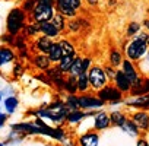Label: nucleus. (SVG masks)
Listing matches in <instances>:
<instances>
[{
	"label": "nucleus",
	"mask_w": 149,
	"mask_h": 146,
	"mask_svg": "<svg viewBox=\"0 0 149 146\" xmlns=\"http://www.w3.org/2000/svg\"><path fill=\"white\" fill-rule=\"evenodd\" d=\"M104 72H105V75H107V78H108V79H114L117 69H114L113 66H107V67L104 69Z\"/></svg>",
	"instance_id": "37"
},
{
	"label": "nucleus",
	"mask_w": 149,
	"mask_h": 146,
	"mask_svg": "<svg viewBox=\"0 0 149 146\" xmlns=\"http://www.w3.org/2000/svg\"><path fill=\"white\" fill-rule=\"evenodd\" d=\"M130 92L136 97H142V95H148L149 94V79L146 78H139L130 88Z\"/></svg>",
	"instance_id": "7"
},
{
	"label": "nucleus",
	"mask_w": 149,
	"mask_h": 146,
	"mask_svg": "<svg viewBox=\"0 0 149 146\" xmlns=\"http://www.w3.org/2000/svg\"><path fill=\"white\" fill-rule=\"evenodd\" d=\"M56 13L54 6H47V5H37L35 9L28 13V18L31 22H47L51 21V18Z\"/></svg>",
	"instance_id": "4"
},
{
	"label": "nucleus",
	"mask_w": 149,
	"mask_h": 146,
	"mask_svg": "<svg viewBox=\"0 0 149 146\" xmlns=\"http://www.w3.org/2000/svg\"><path fill=\"white\" fill-rule=\"evenodd\" d=\"M47 56H48L50 61L54 63V64H57L61 60L63 53H61V47H60V42L58 41H53V44L50 45V48L47 51Z\"/></svg>",
	"instance_id": "12"
},
{
	"label": "nucleus",
	"mask_w": 149,
	"mask_h": 146,
	"mask_svg": "<svg viewBox=\"0 0 149 146\" xmlns=\"http://www.w3.org/2000/svg\"><path fill=\"white\" fill-rule=\"evenodd\" d=\"M32 64L41 72H45L47 69L51 67V61H50L48 56L44 53H38V54L32 56Z\"/></svg>",
	"instance_id": "9"
},
{
	"label": "nucleus",
	"mask_w": 149,
	"mask_h": 146,
	"mask_svg": "<svg viewBox=\"0 0 149 146\" xmlns=\"http://www.w3.org/2000/svg\"><path fill=\"white\" fill-rule=\"evenodd\" d=\"M91 58L89 57H82V73H88L89 67H91Z\"/></svg>",
	"instance_id": "36"
},
{
	"label": "nucleus",
	"mask_w": 149,
	"mask_h": 146,
	"mask_svg": "<svg viewBox=\"0 0 149 146\" xmlns=\"http://www.w3.org/2000/svg\"><path fill=\"white\" fill-rule=\"evenodd\" d=\"M121 70H123L124 75L129 78V81L132 82V85L139 79V75H137V72H136V69H134L132 60H129V58L123 60V63H121Z\"/></svg>",
	"instance_id": "10"
},
{
	"label": "nucleus",
	"mask_w": 149,
	"mask_h": 146,
	"mask_svg": "<svg viewBox=\"0 0 149 146\" xmlns=\"http://www.w3.org/2000/svg\"><path fill=\"white\" fill-rule=\"evenodd\" d=\"M85 2H86L89 6H94V5H97V3H98V0H85Z\"/></svg>",
	"instance_id": "42"
},
{
	"label": "nucleus",
	"mask_w": 149,
	"mask_h": 146,
	"mask_svg": "<svg viewBox=\"0 0 149 146\" xmlns=\"http://www.w3.org/2000/svg\"><path fill=\"white\" fill-rule=\"evenodd\" d=\"M8 120V115L6 114H3V113H0V127H2L3 124H5V121Z\"/></svg>",
	"instance_id": "40"
},
{
	"label": "nucleus",
	"mask_w": 149,
	"mask_h": 146,
	"mask_svg": "<svg viewBox=\"0 0 149 146\" xmlns=\"http://www.w3.org/2000/svg\"><path fill=\"white\" fill-rule=\"evenodd\" d=\"M86 115H89V114H86V113H84V111H81V110H73V111H69V113H67L66 120H67L69 123H78V121H81L82 118H85Z\"/></svg>",
	"instance_id": "23"
},
{
	"label": "nucleus",
	"mask_w": 149,
	"mask_h": 146,
	"mask_svg": "<svg viewBox=\"0 0 149 146\" xmlns=\"http://www.w3.org/2000/svg\"><path fill=\"white\" fill-rule=\"evenodd\" d=\"M22 73H24V67H22V64H16L15 69H13V76H21Z\"/></svg>",
	"instance_id": "38"
},
{
	"label": "nucleus",
	"mask_w": 149,
	"mask_h": 146,
	"mask_svg": "<svg viewBox=\"0 0 149 146\" xmlns=\"http://www.w3.org/2000/svg\"><path fill=\"white\" fill-rule=\"evenodd\" d=\"M70 146H72V145H70Z\"/></svg>",
	"instance_id": "49"
},
{
	"label": "nucleus",
	"mask_w": 149,
	"mask_h": 146,
	"mask_svg": "<svg viewBox=\"0 0 149 146\" xmlns=\"http://www.w3.org/2000/svg\"><path fill=\"white\" fill-rule=\"evenodd\" d=\"M98 134L95 131H86L79 137V145L81 146H98Z\"/></svg>",
	"instance_id": "14"
},
{
	"label": "nucleus",
	"mask_w": 149,
	"mask_h": 146,
	"mask_svg": "<svg viewBox=\"0 0 149 146\" xmlns=\"http://www.w3.org/2000/svg\"><path fill=\"white\" fill-rule=\"evenodd\" d=\"M82 73V57H74V61L72 63V66H70V70H69V73L67 75H70V76H79Z\"/></svg>",
	"instance_id": "21"
},
{
	"label": "nucleus",
	"mask_w": 149,
	"mask_h": 146,
	"mask_svg": "<svg viewBox=\"0 0 149 146\" xmlns=\"http://www.w3.org/2000/svg\"><path fill=\"white\" fill-rule=\"evenodd\" d=\"M13 45L18 48V50H26V40L25 37H18L13 42Z\"/></svg>",
	"instance_id": "35"
},
{
	"label": "nucleus",
	"mask_w": 149,
	"mask_h": 146,
	"mask_svg": "<svg viewBox=\"0 0 149 146\" xmlns=\"http://www.w3.org/2000/svg\"><path fill=\"white\" fill-rule=\"evenodd\" d=\"M63 89L66 92H69L70 95H74L78 92V83H76V78L74 76H70L67 79H64V85H63Z\"/></svg>",
	"instance_id": "20"
},
{
	"label": "nucleus",
	"mask_w": 149,
	"mask_h": 146,
	"mask_svg": "<svg viewBox=\"0 0 149 146\" xmlns=\"http://www.w3.org/2000/svg\"><path fill=\"white\" fill-rule=\"evenodd\" d=\"M78 99H79V108H85V110H97L105 104L98 97H91V95H82L78 97Z\"/></svg>",
	"instance_id": "6"
},
{
	"label": "nucleus",
	"mask_w": 149,
	"mask_h": 146,
	"mask_svg": "<svg viewBox=\"0 0 149 146\" xmlns=\"http://www.w3.org/2000/svg\"><path fill=\"white\" fill-rule=\"evenodd\" d=\"M121 63H123V54H121L118 50L113 48V50L110 51V66L118 67V66H121Z\"/></svg>",
	"instance_id": "27"
},
{
	"label": "nucleus",
	"mask_w": 149,
	"mask_h": 146,
	"mask_svg": "<svg viewBox=\"0 0 149 146\" xmlns=\"http://www.w3.org/2000/svg\"><path fill=\"white\" fill-rule=\"evenodd\" d=\"M25 35L26 37H35L37 34H40V25L38 22H29L25 25Z\"/></svg>",
	"instance_id": "28"
},
{
	"label": "nucleus",
	"mask_w": 149,
	"mask_h": 146,
	"mask_svg": "<svg viewBox=\"0 0 149 146\" xmlns=\"http://www.w3.org/2000/svg\"><path fill=\"white\" fill-rule=\"evenodd\" d=\"M148 40H149V34L137 32L134 35V38L126 45V57L129 60H132V61L140 60L145 56V53L148 51V48H149Z\"/></svg>",
	"instance_id": "1"
},
{
	"label": "nucleus",
	"mask_w": 149,
	"mask_h": 146,
	"mask_svg": "<svg viewBox=\"0 0 149 146\" xmlns=\"http://www.w3.org/2000/svg\"><path fill=\"white\" fill-rule=\"evenodd\" d=\"M137 146H149V145H148V142H146V140L140 139V140H137Z\"/></svg>",
	"instance_id": "41"
},
{
	"label": "nucleus",
	"mask_w": 149,
	"mask_h": 146,
	"mask_svg": "<svg viewBox=\"0 0 149 146\" xmlns=\"http://www.w3.org/2000/svg\"><path fill=\"white\" fill-rule=\"evenodd\" d=\"M16 58V54L12 48L9 47H0V67L13 61Z\"/></svg>",
	"instance_id": "15"
},
{
	"label": "nucleus",
	"mask_w": 149,
	"mask_h": 146,
	"mask_svg": "<svg viewBox=\"0 0 149 146\" xmlns=\"http://www.w3.org/2000/svg\"><path fill=\"white\" fill-rule=\"evenodd\" d=\"M38 25H40V34H42V35H45V37H48L51 40H54V38H57L60 35V32L57 31V28L50 21H47V22H38Z\"/></svg>",
	"instance_id": "11"
},
{
	"label": "nucleus",
	"mask_w": 149,
	"mask_h": 146,
	"mask_svg": "<svg viewBox=\"0 0 149 146\" xmlns=\"http://www.w3.org/2000/svg\"><path fill=\"white\" fill-rule=\"evenodd\" d=\"M74 57H76V54H72V56H63V57H61V60L57 63L58 69H60L63 73H69L70 66H72V63L74 61Z\"/></svg>",
	"instance_id": "19"
},
{
	"label": "nucleus",
	"mask_w": 149,
	"mask_h": 146,
	"mask_svg": "<svg viewBox=\"0 0 149 146\" xmlns=\"http://www.w3.org/2000/svg\"><path fill=\"white\" fill-rule=\"evenodd\" d=\"M66 107L73 111V110H79V99L78 97H74V95H69L67 99H66Z\"/></svg>",
	"instance_id": "31"
},
{
	"label": "nucleus",
	"mask_w": 149,
	"mask_h": 146,
	"mask_svg": "<svg viewBox=\"0 0 149 146\" xmlns=\"http://www.w3.org/2000/svg\"><path fill=\"white\" fill-rule=\"evenodd\" d=\"M18 99L15 98V97H9L6 101H5V107H6V111L9 113V114H12L16 108H18Z\"/></svg>",
	"instance_id": "30"
},
{
	"label": "nucleus",
	"mask_w": 149,
	"mask_h": 146,
	"mask_svg": "<svg viewBox=\"0 0 149 146\" xmlns=\"http://www.w3.org/2000/svg\"><path fill=\"white\" fill-rule=\"evenodd\" d=\"M137 129H142V130H148L149 129V115L146 113H136L133 115V120H132Z\"/></svg>",
	"instance_id": "17"
},
{
	"label": "nucleus",
	"mask_w": 149,
	"mask_h": 146,
	"mask_svg": "<svg viewBox=\"0 0 149 146\" xmlns=\"http://www.w3.org/2000/svg\"><path fill=\"white\" fill-rule=\"evenodd\" d=\"M114 83H116V86H117L121 92H127V91H130V88H132V82L129 81V78L123 73V70H117V72H116Z\"/></svg>",
	"instance_id": "8"
},
{
	"label": "nucleus",
	"mask_w": 149,
	"mask_h": 146,
	"mask_svg": "<svg viewBox=\"0 0 149 146\" xmlns=\"http://www.w3.org/2000/svg\"><path fill=\"white\" fill-rule=\"evenodd\" d=\"M124 131H127L129 134H132V136H134V134H137V127H136V124L133 123V121H130V120H126L121 126H120Z\"/></svg>",
	"instance_id": "29"
},
{
	"label": "nucleus",
	"mask_w": 149,
	"mask_h": 146,
	"mask_svg": "<svg viewBox=\"0 0 149 146\" xmlns=\"http://www.w3.org/2000/svg\"><path fill=\"white\" fill-rule=\"evenodd\" d=\"M143 26H145L146 31L149 32V19H145V21H143Z\"/></svg>",
	"instance_id": "43"
},
{
	"label": "nucleus",
	"mask_w": 149,
	"mask_h": 146,
	"mask_svg": "<svg viewBox=\"0 0 149 146\" xmlns=\"http://www.w3.org/2000/svg\"><path fill=\"white\" fill-rule=\"evenodd\" d=\"M56 28H57V31L61 34L64 29H66V26H67V22H66V18L63 16V15H60L58 12H56L54 13V16L51 18V21H50Z\"/></svg>",
	"instance_id": "18"
},
{
	"label": "nucleus",
	"mask_w": 149,
	"mask_h": 146,
	"mask_svg": "<svg viewBox=\"0 0 149 146\" xmlns=\"http://www.w3.org/2000/svg\"><path fill=\"white\" fill-rule=\"evenodd\" d=\"M0 146H5V145H2V143H0Z\"/></svg>",
	"instance_id": "45"
},
{
	"label": "nucleus",
	"mask_w": 149,
	"mask_h": 146,
	"mask_svg": "<svg viewBox=\"0 0 149 146\" xmlns=\"http://www.w3.org/2000/svg\"><path fill=\"white\" fill-rule=\"evenodd\" d=\"M37 6V0H25L24 2V6H22V10L26 12V13H31Z\"/></svg>",
	"instance_id": "34"
},
{
	"label": "nucleus",
	"mask_w": 149,
	"mask_h": 146,
	"mask_svg": "<svg viewBox=\"0 0 149 146\" xmlns=\"http://www.w3.org/2000/svg\"><path fill=\"white\" fill-rule=\"evenodd\" d=\"M148 98H149V95H148Z\"/></svg>",
	"instance_id": "48"
},
{
	"label": "nucleus",
	"mask_w": 149,
	"mask_h": 146,
	"mask_svg": "<svg viewBox=\"0 0 149 146\" xmlns=\"http://www.w3.org/2000/svg\"><path fill=\"white\" fill-rule=\"evenodd\" d=\"M110 123H111V120H110V115H108L107 113L101 111V113H98V114L95 115L94 126H95L97 130H104V129H107V127L110 126Z\"/></svg>",
	"instance_id": "16"
},
{
	"label": "nucleus",
	"mask_w": 149,
	"mask_h": 146,
	"mask_svg": "<svg viewBox=\"0 0 149 146\" xmlns=\"http://www.w3.org/2000/svg\"><path fill=\"white\" fill-rule=\"evenodd\" d=\"M98 98L104 102H117L121 99V91L117 86L105 85L101 89H98Z\"/></svg>",
	"instance_id": "5"
},
{
	"label": "nucleus",
	"mask_w": 149,
	"mask_h": 146,
	"mask_svg": "<svg viewBox=\"0 0 149 146\" xmlns=\"http://www.w3.org/2000/svg\"><path fill=\"white\" fill-rule=\"evenodd\" d=\"M148 57H149V53H148Z\"/></svg>",
	"instance_id": "47"
},
{
	"label": "nucleus",
	"mask_w": 149,
	"mask_h": 146,
	"mask_svg": "<svg viewBox=\"0 0 149 146\" xmlns=\"http://www.w3.org/2000/svg\"><path fill=\"white\" fill-rule=\"evenodd\" d=\"M26 19H28V13L24 12L22 9L19 8H13L9 15H8V19H6V29H8V34L10 35H18L26 25Z\"/></svg>",
	"instance_id": "2"
},
{
	"label": "nucleus",
	"mask_w": 149,
	"mask_h": 146,
	"mask_svg": "<svg viewBox=\"0 0 149 146\" xmlns=\"http://www.w3.org/2000/svg\"><path fill=\"white\" fill-rule=\"evenodd\" d=\"M76 83H78V91L86 92L89 89V81H88V73H81L76 76Z\"/></svg>",
	"instance_id": "25"
},
{
	"label": "nucleus",
	"mask_w": 149,
	"mask_h": 146,
	"mask_svg": "<svg viewBox=\"0 0 149 146\" xmlns=\"http://www.w3.org/2000/svg\"><path fill=\"white\" fill-rule=\"evenodd\" d=\"M54 8H56V12H58V13L63 15L64 18L72 19V18H76V16H78V10H73V9H70V8L61 6V5H58V3H56Z\"/></svg>",
	"instance_id": "24"
},
{
	"label": "nucleus",
	"mask_w": 149,
	"mask_h": 146,
	"mask_svg": "<svg viewBox=\"0 0 149 146\" xmlns=\"http://www.w3.org/2000/svg\"><path fill=\"white\" fill-rule=\"evenodd\" d=\"M148 45H149V40H148Z\"/></svg>",
	"instance_id": "46"
},
{
	"label": "nucleus",
	"mask_w": 149,
	"mask_h": 146,
	"mask_svg": "<svg viewBox=\"0 0 149 146\" xmlns=\"http://www.w3.org/2000/svg\"><path fill=\"white\" fill-rule=\"evenodd\" d=\"M37 5H47V6H56V0H37Z\"/></svg>",
	"instance_id": "39"
},
{
	"label": "nucleus",
	"mask_w": 149,
	"mask_h": 146,
	"mask_svg": "<svg viewBox=\"0 0 149 146\" xmlns=\"http://www.w3.org/2000/svg\"><path fill=\"white\" fill-rule=\"evenodd\" d=\"M110 120H111V123H114V124H117L118 127L126 121V117L121 114V113H113L111 115H110Z\"/></svg>",
	"instance_id": "32"
},
{
	"label": "nucleus",
	"mask_w": 149,
	"mask_h": 146,
	"mask_svg": "<svg viewBox=\"0 0 149 146\" xmlns=\"http://www.w3.org/2000/svg\"><path fill=\"white\" fill-rule=\"evenodd\" d=\"M58 42H60V47H61V53H63V56H72V54H76V50H74V45H73V42H72V41H69V40L63 38V40H60Z\"/></svg>",
	"instance_id": "22"
},
{
	"label": "nucleus",
	"mask_w": 149,
	"mask_h": 146,
	"mask_svg": "<svg viewBox=\"0 0 149 146\" xmlns=\"http://www.w3.org/2000/svg\"><path fill=\"white\" fill-rule=\"evenodd\" d=\"M0 101H2V94H0Z\"/></svg>",
	"instance_id": "44"
},
{
	"label": "nucleus",
	"mask_w": 149,
	"mask_h": 146,
	"mask_svg": "<svg viewBox=\"0 0 149 146\" xmlns=\"http://www.w3.org/2000/svg\"><path fill=\"white\" fill-rule=\"evenodd\" d=\"M56 3L66 6V8H70L73 10H79L84 5V0H56Z\"/></svg>",
	"instance_id": "26"
},
{
	"label": "nucleus",
	"mask_w": 149,
	"mask_h": 146,
	"mask_svg": "<svg viewBox=\"0 0 149 146\" xmlns=\"http://www.w3.org/2000/svg\"><path fill=\"white\" fill-rule=\"evenodd\" d=\"M88 81H89V86L94 89H101L102 86L107 85L108 78L105 75V72L102 67L100 66H91L88 70Z\"/></svg>",
	"instance_id": "3"
},
{
	"label": "nucleus",
	"mask_w": 149,
	"mask_h": 146,
	"mask_svg": "<svg viewBox=\"0 0 149 146\" xmlns=\"http://www.w3.org/2000/svg\"><path fill=\"white\" fill-rule=\"evenodd\" d=\"M140 31V24L139 22H130L127 26V35L129 37H134L137 32Z\"/></svg>",
	"instance_id": "33"
},
{
	"label": "nucleus",
	"mask_w": 149,
	"mask_h": 146,
	"mask_svg": "<svg viewBox=\"0 0 149 146\" xmlns=\"http://www.w3.org/2000/svg\"><path fill=\"white\" fill-rule=\"evenodd\" d=\"M51 44H53V40H51V38H48V37H45V35H41V37H38V38L34 41V51L47 54V51H48V48H50Z\"/></svg>",
	"instance_id": "13"
}]
</instances>
